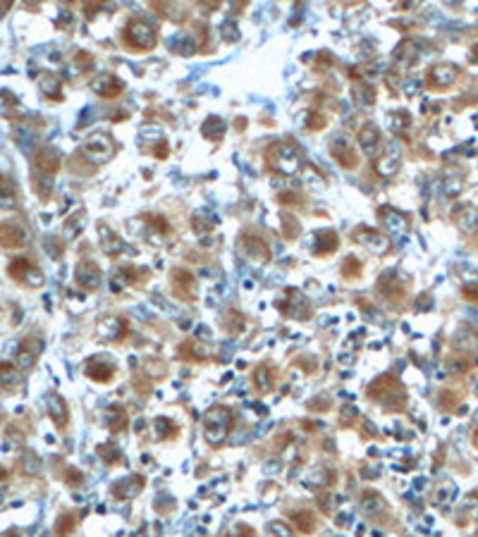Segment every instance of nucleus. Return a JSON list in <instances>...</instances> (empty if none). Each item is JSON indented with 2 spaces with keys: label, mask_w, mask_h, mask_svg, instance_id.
Listing matches in <instances>:
<instances>
[{
  "label": "nucleus",
  "mask_w": 478,
  "mask_h": 537,
  "mask_svg": "<svg viewBox=\"0 0 478 537\" xmlns=\"http://www.w3.org/2000/svg\"><path fill=\"white\" fill-rule=\"evenodd\" d=\"M46 411H48V416L55 423V427H58V430H65L67 423H70V409H67L65 399H62L60 394L50 392L46 396Z\"/></svg>",
  "instance_id": "6ab92c4d"
},
{
  "label": "nucleus",
  "mask_w": 478,
  "mask_h": 537,
  "mask_svg": "<svg viewBox=\"0 0 478 537\" xmlns=\"http://www.w3.org/2000/svg\"><path fill=\"white\" fill-rule=\"evenodd\" d=\"M146 487V478L144 476H129L124 478V480H120L113 485V497L120 499V502H129V499L139 497V492Z\"/></svg>",
  "instance_id": "a211bd4d"
},
{
  "label": "nucleus",
  "mask_w": 478,
  "mask_h": 537,
  "mask_svg": "<svg viewBox=\"0 0 478 537\" xmlns=\"http://www.w3.org/2000/svg\"><path fill=\"white\" fill-rule=\"evenodd\" d=\"M180 432V427L173 423V420L168 418H155V435H158V440H170V437H175Z\"/></svg>",
  "instance_id": "79ce46f5"
},
{
  "label": "nucleus",
  "mask_w": 478,
  "mask_h": 537,
  "mask_svg": "<svg viewBox=\"0 0 478 537\" xmlns=\"http://www.w3.org/2000/svg\"><path fill=\"white\" fill-rule=\"evenodd\" d=\"M139 270H142V268H132V265H127V268H120L117 275L113 277V291H120L122 286H127V284L144 282L149 275L146 273H139Z\"/></svg>",
  "instance_id": "c756f323"
},
{
  "label": "nucleus",
  "mask_w": 478,
  "mask_h": 537,
  "mask_svg": "<svg viewBox=\"0 0 478 537\" xmlns=\"http://www.w3.org/2000/svg\"><path fill=\"white\" fill-rule=\"evenodd\" d=\"M378 217H381L383 227H385V232L390 234V237H404V234L409 232V220L407 215H402L399 211H394V208H378Z\"/></svg>",
  "instance_id": "2eb2a0df"
},
{
  "label": "nucleus",
  "mask_w": 478,
  "mask_h": 537,
  "mask_svg": "<svg viewBox=\"0 0 478 537\" xmlns=\"http://www.w3.org/2000/svg\"><path fill=\"white\" fill-rule=\"evenodd\" d=\"M115 150H117V144L113 141L111 134H103V132L91 134V137L82 144V155H84L86 160H91V163H96V165L108 163V160L115 155Z\"/></svg>",
  "instance_id": "423d86ee"
},
{
  "label": "nucleus",
  "mask_w": 478,
  "mask_h": 537,
  "mask_svg": "<svg viewBox=\"0 0 478 537\" xmlns=\"http://www.w3.org/2000/svg\"><path fill=\"white\" fill-rule=\"evenodd\" d=\"M79 525V516L77 514H62L58 520H55V535L58 537H72Z\"/></svg>",
  "instance_id": "c9c22d12"
},
{
  "label": "nucleus",
  "mask_w": 478,
  "mask_h": 537,
  "mask_svg": "<svg viewBox=\"0 0 478 537\" xmlns=\"http://www.w3.org/2000/svg\"><path fill=\"white\" fill-rule=\"evenodd\" d=\"M461 294H464V299H469L471 304H478V284H464L461 286Z\"/></svg>",
  "instance_id": "5fc2aeb1"
},
{
  "label": "nucleus",
  "mask_w": 478,
  "mask_h": 537,
  "mask_svg": "<svg viewBox=\"0 0 478 537\" xmlns=\"http://www.w3.org/2000/svg\"><path fill=\"white\" fill-rule=\"evenodd\" d=\"M129 332V322L127 318L120 315H106L98 320V337L103 342H122Z\"/></svg>",
  "instance_id": "ddd939ff"
},
{
  "label": "nucleus",
  "mask_w": 478,
  "mask_h": 537,
  "mask_svg": "<svg viewBox=\"0 0 478 537\" xmlns=\"http://www.w3.org/2000/svg\"><path fill=\"white\" fill-rule=\"evenodd\" d=\"M409 127H412V117H409L407 110H394V113H390V129H392V134L402 137V134H407Z\"/></svg>",
  "instance_id": "4c0bfd02"
},
{
  "label": "nucleus",
  "mask_w": 478,
  "mask_h": 537,
  "mask_svg": "<svg viewBox=\"0 0 478 537\" xmlns=\"http://www.w3.org/2000/svg\"><path fill=\"white\" fill-rule=\"evenodd\" d=\"M399 163H402V148L397 144H388L381 158H376V170L383 177H392L399 170Z\"/></svg>",
  "instance_id": "aec40b11"
},
{
  "label": "nucleus",
  "mask_w": 478,
  "mask_h": 537,
  "mask_svg": "<svg viewBox=\"0 0 478 537\" xmlns=\"http://www.w3.org/2000/svg\"><path fill=\"white\" fill-rule=\"evenodd\" d=\"M98 239H101V246L108 255H120V253L129 251L127 244H124L108 225H98Z\"/></svg>",
  "instance_id": "a878e982"
},
{
  "label": "nucleus",
  "mask_w": 478,
  "mask_h": 537,
  "mask_svg": "<svg viewBox=\"0 0 478 537\" xmlns=\"http://www.w3.org/2000/svg\"><path fill=\"white\" fill-rule=\"evenodd\" d=\"M34 168H36V175L46 177V179L50 182L60 170V150L53 148V146H44L41 150H36Z\"/></svg>",
  "instance_id": "1a4fd4ad"
},
{
  "label": "nucleus",
  "mask_w": 478,
  "mask_h": 537,
  "mask_svg": "<svg viewBox=\"0 0 478 537\" xmlns=\"http://www.w3.org/2000/svg\"><path fill=\"white\" fill-rule=\"evenodd\" d=\"M178 356L182 358V361H189V363H206L213 358V351L209 346H206L204 342L199 340H187L182 342L178 346Z\"/></svg>",
  "instance_id": "dca6fc26"
},
{
  "label": "nucleus",
  "mask_w": 478,
  "mask_h": 537,
  "mask_svg": "<svg viewBox=\"0 0 478 537\" xmlns=\"http://www.w3.org/2000/svg\"><path fill=\"white\" fill-rule=\"evenodd\" d=\"M270 535L275 537H292V528H289L287 523H283V520H273V523L268 525Z\"/></svg>",
  "instance_id": "603ef678"
},
{
  "label": "nucleus",
  "mask_w": 478,
  "mask_h": 537,
  "mask_svg": "<svg viewBox=\"0 0 478 537\" xmlns=\"http://www.w3.org/2000/svg\"><path fill=\"white\" fill-rule=\"evenodd\" d=\"M352 237H354L356 244H361V246L371 248V251H376V253H383L390 244L385 234L378 232V229H371V227H356Z\"/></svg>",
  "instance_id": "f3484780"
},
{
  "label": "nucleus",
  "mask_w": 478,
  "mask_h": 537,
  "mask_svg": "<svg viewBox=\"0 0 478 537\" xmlns=\"http://www.w3.org/2000/svg\"><path fill=\"white\" fill-rule=\"evenodd\" d=\"M455 346L457 349H476L478 346V335L471 330H464L455 337Z\"/></svg>",
  "instance_id": "a18cd8bd"
},
{
  "label": "nucleus",
  "mask_w": 478,
  "mask_h": 537,
  "mask_svg": "<svg viewBox=\"0 0 478 537\" xmlns=\"http://www.w3.org/2000/svg\"><path fill=\"white\" fill-rule=\"evenodd\" d=\"M332 482H335V471H330V468H325V466L311 471V476H309L311 487H323V485H332Z\"/></svg>",
  "instance_id": "ea45409f"
},
{
  "label": "nucleus",
  "mask_w": 478,
  "mask_h": 537,
  "mask_svg": "<svg viewBox=\"0 0 478 537\" xmlns=\"http://www.w3.org/2000/svg\"><path fill=\"white\" fill-rule=\"evenodd\" d=\"M144 370L151 375V380H158V378H165V366L160 361H155V358H149V361H144Z\"/></svg>",
  "instance_id": "de8ad7c7"
},
{
  "label": "nucleus",
  "mask_w": 478,
  "mask_h": 537,
  "mask_svg": "<svg viewBox=\"0 0 478 537\" xmlns=\"http://www.w3.org/2000/svg\"><path fill=\"white\" fill-rule=\"evenodd\" d=\"M67 482H70V485H79L82 482V473L75 471V468H70V471H67Z\"/></svg>",
  "instance_id": "13d9d810"
},
{
  "label": "nucleus",
  "mask_w": 478,
  "mask_h": 537,
  "mask_svg": "<svg viewBox=\"0 0 478 537\" xmlns=\"http://www.w3.org/2000/svg\"><path fill=\"white\" fill-rule=\"evenodd\" d=\"M440 401H443V409H452V406L459 401V396L455 392H450V389H445V392H440Z\"/></svg>",
  "instance_id": "6e6d98bb"
},
{
  "label": "nucleus",
  "mask_w": 478,
  "mask_h": 537,
  "mask_svg": "<svg viewBox=\"0 0 478 537\" xmlns=\"http://www.w3.org/2000/svg\"><path fill=\"white\" fill-rule=\"evenodd\" d=\"M75 60H77V65H79L82 67V70H91V67H93V60H91V55L89 53H77L75 55Z\"/></svg>",
  "instance_id": "4d7b16f0"
},
{
  "label": "nucleus",
  "mask_w": 478,
  "mask_h": 537,
  "mask_svg": "<svg viewBox=\"0 0 478 537\" xmlns=\"http://www.w3.org/2000/svg\"><path fill=\"white\" fill-rule=\"evenodd\" d=\"M122 41L129 50L134 53H146V50L155 48V41H158V34H155V27L149 24L146 19H129L127 27L122 31Z\"/></svg>",
  "instance_id": "7ed1b4c3"
},
{
  "label": "nucleus",
  "mask_w": 478,
  "mask_h": 537,
  "mask_svg": "<svg viewBox=\"0 0 478 537\" xmlns=\"http://www.w3.org/2000/svg\"><path fill=\"white\" fill-rule=\"evenodd\" d=\"M342 275H345V277H358V275H361V263H358V258L350 255V258L342 263Z\"/></svg>",
  "instance_id": "8fccbe9b"
},
{
  "label": "nucleus",
  "mask_w": 478,
  "mask_h": 537,
  "mask_svg": "<svg viewBox=\"0 0 478 537\" xmlns=\"http://www.w3.org/2000/svg\"><path fill=\"white\" fill-rule=\"evenodd\" d=\"M106 420H108V430L111 432H122L127 427V411L122 406H111L106 411Z\"/></svg>",
  "instance_id": "f704fd0d"
},
{
  "label": "nucleus",
  "mask_w": 478,
  "mask_h": 537,
  "mask_svg": "<svg viewBox=\"0 0 478 537\" xmlns=\"http://www.w3.org/2000/svg\"><path fill=\"white\" fill-rule=\"evenodd\" d=\"M191 227H194L196 232H211V229L216 227V217H211L206 211H199V213H194V217H191Z\"/></svg>",
  "instance_id": "37998d69"
},
{
  "label": "nucleus",
  "mask_w": 478,
  "mask_h": 537,
  "mask_svg": "<svg viewBox=\"0 0 478 537\" xmlns=\"http://www.w3.org/2000/svg\"><path fill=\"white\" fill-rule=\"evenodd\" d=\"M471 442H474V447H476V449H478V427H476V430H474V435H471Z\"/></svg>",
  "instance_id": "bf43d9fd"
},
{
  "label": "nucleus",
  "mask_w": 478,
  "mask_h": 537,
  "mask_svg": "<svg viewBox=\"0 0 478 537\" xmlns=\"http://www.w3.org/2000/svg\"><path fill=\"white\" fill-rule=\"evenodd\" d=\"M227 537H256V530H254L251 525H247V523H237L235 528H230Z\"/></svg>",
  "instance_id": "864d4df0"
},
{
  "label": "nucleus",
  "mask_w": 478,
  "mask_h": 537,
  "mask_svg": "<svg viewBox=\"0 0 478 537\" xmlns=\"http://www.w3.org/2000/svg\"><path fill=\"white\" fill-rule=\"evenodd\" d=\"M455 222L461 232H478V208L461 206L455 211Z\"/></svg>",
  "instance_id": "c85d7f7f"
},
{
  "label": "nucleus",
  "mask_w": 478,
  "mask_h": 537,
  "mask_svg": "<svg viewBox=\"0 0 478 537\" xmlns=\"http://www.w3.org/2000/svg\"><path fill=\"white\" fill-rule=\"evenodd\" d=\"M232 425H235V413L227 406H213L204 413V437L211 447H220L227 440Z\"/></svg>",
  "instance_id": "f03ea898"
},
{
  "label": "nucleus",
  "mask_w": 478,
  "mask_h": 537,
  "mask_svg": "<svg viewBox=\"0 0 478 537\" xmlns=\"http://www.w3.org/2000/svg\"><path fill=\"white\" fill-rule=\"evenodd\" d=\"M29 242V232L17 222H0V246L15 251Z\"/></svg>",
  "instance_id": "4468645a"
},
{
  "label": "nucleus",
  "mask_w": 478,
  "mask_h": 537,
  "mask_svg": "<svg viewBox=\"0 0 478 537\" xmlns=\"http://www.w3.org/2000/svg\"><path fill=\"white\" fill-rule=\"evenodd\" d=\"M84 373H86V378L93 380V382L106 384L115 378V366H113L111 361H106V358H103V361L101 358H89V361H86Z\"/></svg>",
  "instance_id": "5701e85b"
},
{
  "label": "nucleus",
  "mask_w": 478,
  "mask_h": 537,
  "mask_svg": "<svg viewBox=\"0 0 478 537\" xmlns=\"http://www.w3.org/2000/svg\"><path fill=\"white\" fill-rule=\"evenodd\" d=\"M201 134H204L206 139H211V141H218V139H222V134H225V122H222L220 117H209L204 122V127H201Z\"/></svg>",
  "instance_id": "58836bf2"
},
{
  "label": "nucleus",
  "mask_w": 478,
  "mask_h": 537,
  "mask_svg": "<svg viewBox=\"0 0 478 537\" xmlns=\"http://www.w3.org/2000/svg\"><path fill=\"white\" fill-rule=\"evenodd\" d=\"M39 471H41L39 456H36L34 451H24V456H22V473H24V476H36Z\"/></svg>",
  "instance_id": "c03bdc74"
},
{
  "label": "nucleus",
  "mask_w": 478,
  "mask_h": 537,
  "mask_svg": "<svg viewBox=\"0 0 478 537\" xmlns=\"http://www.w3.org/2000/svg\"><path fill=\"white\" fill-rule=\"evenodd\" d=\"M225 330L230 332V335H239V332L244 330V318H242V313H235V311H230L225 315Z\"/></svg>",
  "instance_id": "49530a36"
},
{
  "label": "nucleus",
  "mask_w": 478,
  "mask_h": 537,
  "mask_svg": "<svg viewBox=\"0 0 478 537\" xmlns=\"http://www.w3.org/2000/svg\"><path fill=\"white\" fill-rule=\"evenodd\" d=\"M173 286H175V294L180 296V299H184V301H194V296H196V277L194 275L189 273V270H184V268H178L173 273Z\"/></svg>",
  "instance_id": "412c9836"
},
{
  "label": "nucleus",
  "mask_w": 478,
  "mask_h": 537,
  "mask_svg": "<svg viewBox=\"0 0 478 537\" xmlns=\"http://www.w3.org/2000/svg\"><path fill=\"white\" fill-rule=\"evenodd\" d=\"M459 77V70L450 62H440V65H433L426 75V84L433 91H443V88H450Z\"/></svg>",
  "instance_id": "9d476101"
},
{
  "label": "nucleus",
  "mask_w": 478,
  "mask_h": 537,
  "mask_svg": "<svg viewBox=\"0 0 478 537\" xmlns=\"http://www.w3.org/2000/svg\"><path fill=\"white\" fill-rule=\"evenodd\" d=\"M330 153H332V158H335L345 170H356L358 168V155H356L354 146L350 144V139H347L345 134H337V137H332Z\"/></svg>",
  "instance_id": "9b49d317"
},
{
  "label": "nucleus",
  "mask_w": 478,
  "mask_h": 537,
  "mask_svg": "<svg viewBox=\"0 0 478 537\" xmlns=\"http://www.w3.org/2000/svg\"><path fill=\"white\" fill-rule=\"evenodd\" d=\"M75 282L84 291H96L103 282V273L96 260H82L75 270Z\"/></svg>",
  "instance_id": "f8f14e48"
},
{
  "label": "nucleus",
  "mask_w": 478,
  "mask_h": 537,
  "mask_svg": "<svg viewBox=\"0 0 478 537\" xmlns=\"http://www.w3.org/2000/svg\"><path fill=\"white\" fill-rule=\"evenodd\" d=\"M8 275L17 284H24V286H29V289H39V286H44V282H46L44 270H41L39 265L34 263V260L24 258V255L10 260Z\"/></svg>",
  "instance_id": "39448f33"
},
{
  "label": "nucleus",
  "mask_w": 478,
  "mask_h": 537,
  "mask_svg": "<svg viewBox=\"0 0 478 537\" xmlns=\"http://www.w3.org/2000/svg\"><path fill=\"white\" fill-rule=\"evenodd\" d=\"M328 124V117L323 113H309V119H306V127L314 129V132H321Z\"/></svg>",
  "instance_id": "3c124183"
},
{
  "label": "nucleus",
  "mask_w": 478,
  "mask_h": 537,
  "mask_svg": "<svg viewBox=\"0 0 478 537\" xmlns=\"http://www.w3.org/2000/svg\"><path fill=\"white\" fill-rule=\"evenodd\" d=\"M266 153H268L266 158H268L270 168H273L275 172H280V175H285V177L297 175L299 168H301L299 148L289 141H275L273 146H268Z\"/></svg>",
  "instance_id": "20e7f679"
},
{
  "label": "nucleus",
  "mask_w": 478,
  "mask_h": 537,
  "mask_svg": "<svg viewBox=\"0 0 478 537\" xmlns=\"http://www.w3.org/2000/svg\"><path fill=\"white\" fill-rule=\"evenodd\" d=\"M91 88L101 98H117L120 93H122L124 84L117 79L115 75H101V77H96V79L91 81Z\"/></svg>",
  "instance_id": "bb28decb"
},
{
  "label": "nucleus",
  "mask_w": 478,
  "mask_h": 537,
  "mask_svg": "<svg viewBox=\"0 0 478 537\" xmlns=\"http://www.w3.org/2000/svg\"><path fill=\"white\" fill-rule=\"evenodd\" d=\"M39 88L46 98H50V101H62V81L55 75H50V72L39 75Z\"/></svg>",
  "instance_id": "7c9ffc66"
},
{
  "label": "nucleus",
  "mask_w": 478,
  "mask_h": 537,
  "mask_svg": "<svg viewBox=\"0 0 478 537\" xmlns=\"http://www.w3.org/2000/svg\"><path fill=\"white\" fill-rule=\"evenodd\" d=\"M337 246H340V237H337V232H332V229H318V232L314 234V248L318 255L335 253Z\"/></svg>",
  "instance_id": "cd10ccee"
},
{
  "label": "nucleus",
  "mask_w": 478,
  "mask_h": 537,
  "mask_svg": "<svg viewBox=\"0 0 478 537\" xmlns=\"http://www.w3.org/2000/svg\"><path fill=\"white\" fill-rule=\"evenodd\" d=\"M361 509L366 511L368 516H378L385 511V499H383L378 492H373V489H366V492L361 494Z\"/></svg>",
  "instance_id": "473e14b6"
},
{
  "label": "nucleus",
  "mask_w": 478,
  "mask_h": 537,
  "mask_svg": "<svg viewBox=\"0 0 478 537\" xmlns=\"http://www.w3.org/2000/svg\"><path fill=\"white\" fill-rule=\"evenodd\" d=\"M280 217H283V225H285V237H287V239H297L299 237V222L294 220L289 213H283Z\"/></svg>",
  "instance_id": "09e8293b"
},
{
  "label": "nucleus",
  "mask_w": 478,
  "mask_h": 537,
  "mask_svg": "<svg viewBox=\"0 0 478 537\" xmlns=\"http://www.w3.org/2000/svg\"><path fill=\"white\" fill-rule=\"evenodd\" d=\"M292 525L301 535H311V533H316V528H318V520H316V516L311 514L309 509H299L292 514Z\"/></svg>",
  "instance_id": "2f4dec72"
},
{
  "label": "nucleus",
  "mask_w": 478,
  "mask_h": 537,
  "mask_svg": "<svg viewBox=\"0 0 478 537\" xmlns=\"http://www.w3.org/2000/svg\"><path fill=\"white\" fill-rule=\"evenodd\" d=\"M251 382L256 387L258 394H268L275 389V382H278V370L268 363H261V366L254 368V375H251Z\"/></svg>",
  "instance_id": "4be33fe9"
},
{
  "label": "nucleus",
  "mask_w": 478,
  "mask_h": 537,
  "mask_svg": "<svg viewBox=\"0 0 478 537\" xmlns=\"http://www.w3.org/2000/svg\"><path fill=\"white\" fill-rule=\"evenodd\" d=\"M17 206V194H15L12 182L8 179L5 175H0V208L10 211V208Z\"/></svg>",
  "instance_id": "e433bc0d"
},
{
  "label": "nucleus",
  "mask_w": 478,
  "mask_h": 537,
  "mask_svg": "<svg viewBox=\"0 0 478 537\" xmlns=\"http://www.w3.org/2000/svg\"><path fill=\"white\" fill-rule=\"evenodd\" d=\"M358 146H361V150L366 155H371V158H376L378 155V148H381V129L376 127V124H363L361 129H358Z\"/></svg>",
  "instance_id": "b1692460"
},
{
  "label": "nucleus",
  "mask_w": 478,
  "mask_h": 537,
  "mask_svg": "<svg viewBox=\"0 0 478 537\" xmlns=\"http://www.w3.org/2000/svg\"><path fill=\"white\" fill-rule=\"evenodd\" d=\"M352 93H354L356 106H361V108H371L373 103H376V88L368 86L366 81H356V84L352 86Z\"/></svg>",
  "instance_id": "72a5a7b5"
},
{
  "label": "nucleus",
  "mask_w": 478,
  "mask_h": 537,
  "mask_svg": "<svg viewBox=\"0 0 478 537\" xmlns=\"http://www.w3.org/2000/svg\"><path fill=\"white\" fill-rule=\"evenodd\" d=\"M96 453L106 463H120V461H122V451H120V447L115 445V442H106V445H101L96 449Z\"/></svg>",
  "instance_id": "a19ab883"
},
{
  "label": "nucleus",
  "mask_w": 478,
  "mask_h": 537,
  "mask_svg": "<svg viewBox=\"0 0 478 537\" xmlns=\"http://www.w3.org/2000/svg\"><path fill=\"white\" fill-rule=\"evenodd\" d=\"M41 351H44V342L36 340V337H29V340L22 342V346H19V353H17V368H31L36 363V358L41 356Z\"/></svg>",
  "instance_id": "393cba45"
},
{
  "label": "nucleus",
  "mask_w": 478,
  "mask_h": 537,
  "mask_svg": "<svg viewBox=\"0 0 478 537\" xmlns=\"http://www.w3.org/2000/svg\"><path fill=\"white\" fill-rule=\"evenodd\" d=\"M237 251H239V255H244V258H247L249 263H254V265H263V263H268V260H270L268 242L258 237V234L244 232L242 237L237 239Z\"/></svg>",
  "instance_id": "0eeeda50"
},
{
  "label": "nucleus",
  "mask_w": 478,
  "mask_h": 537,
  "mask_svg": "<svg viewBox=\"0 0 478 537\" xmlns=\"http://www.w3.org/2000/svg\"><path fill=\"white\" fill-rule=\"evenodd\" d=\"M368 399H373L376 404H381L383 409L392 411V413H399V411L407 409L409 396L407 389L399 380H394L392 375H381L378 380H373L366 389Z\"/></svg>",
  "instance_id": "f257e3e1"
},
{
  "label": "nucleus",
  "mask_w": 478,
  "mask_h": 537,
  "mask_svg": "<svg viewBox=\"0 0 478 537\" xmlns=\"http://www.w3.org/2000/svg\"><path fill=\"white\" fill-rule=\"evenodd\" d=\"M280 311H283L285 315H292L294 320H309V318L314 315L311 304L306 301V296L301 294L299 289H287L285 299L280 301Z\"/></svg>",
  "instance_id": "6e6552de"
}]
</instances>
